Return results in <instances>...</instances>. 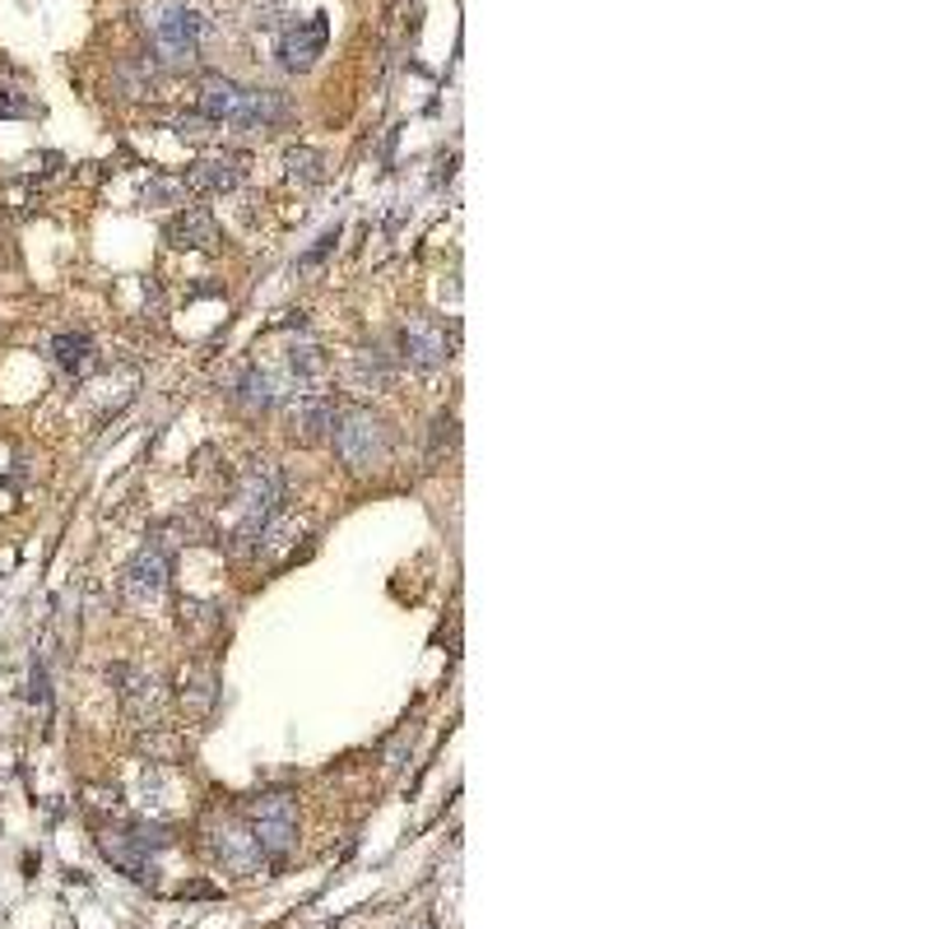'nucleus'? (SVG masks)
<instances>
[{
    "label": "nucleus",
    "instance_id": "obj_20",
    "mask_svg": "<svg viewBox=\"0 0 929 929\" xmlns=\"http://www.w3.org/2000/svg\"><path fill=\"white\" fill-rule=\"evenodd\" d=\"M288 372L298 377V386H321L330 377V359L316 344H293L288 349Z\"/></svg>",
    "mask_w": 929,
    "mask_h": 929
},
{
    "label": "nucleus",
    "instance_id": "obj_22",
    "mask_svg": "<svg viewBox=\"0 0 929 929\" xmlns=\"http://www.w3.org/2000/svg\"><path fill=\"white\" fill-rule=\"evenodd\" d=\"M122 832H126V841H131L140 856H149V851H168V846H172V832H168L163 823H131V827H122Z\"/></svg>",
    "mask_w": 929,
    "mask_h": 929
},
{
    "label": "nucleus",
    "instance_id": "obj_10",
    "mask_svg": "<svg viewBox=\"0 0 929 929\" xmlns=\"http://www.w3.org/2000/svg\"><path fill=\"white\" fill-rule=\"evenodd\" d=\"M247 177V158L242 154H205L186 168V186L191 191H209V195H224L237 191Z\"/></svg>",
    "mask_w": 929,
    "mask_h": 929
},
{
    "label": "nucleus",
    "instance_id": "obj_15",
    "mask_svg": "<svg viewBox=\"0 0 929 929\" xmlns=\"http://www.w3.org/2000/svg\"><path fill=\"white\" fill-rule=\"evenodd\" d=\"M52 363L66 372L70 382H84L89 372L98 367V344H93V335L84 330H61L52 340Z\"/></svg>",
    "mask_w": 929,
    "mask_h": 929
},
{
    "label": "nucleus",
    "instance_id": "obj_19",
    "mask_svg": "<svg viewBox=\"0 0 929 929\" xmlns=\"http://www.w3.org/2000/svg\"><path fill=\"white\" fill-rule=\"evenodd\" d=\"M103 851H107V860H112L116 869H126L135 883H154V860L135 851V846L126 841V832H107V837H103Z\"/></svg>",
    "mask_w": 929,
    "mask_h": 929
},
{
    "label": "nucleus",
    "instance_id": "obj_16",
    "mask_svg": "<svg viewBox=\"0 0 929 929\" xmlns=\"http://www.w3.org/2000/svg\"><path fill=\"white\" fill-rule=\"evenodd\" d=\"M242 84H233V79L224 75H205V84H201V116L205 122H237V107H242Z\"/></svg>",
    "mask_w": 929,
    "mask_h": 929
},
{
    "label": "nucleus",
    "instance_id": "obj_17",
    "mask_svg": "<svg viewBox=\"0 0 929 929\" xmlns=\"http://www.w3.org/2000/svg\"><path fill=\"white\" fill-rule=\"evenodd\" d=\"M214 702H219V675H214L209 665H191L186 675H182V706H186V716L195 721H205Z\"/></svg>",
    "mask_w": 929,
    "mask_h": 929
},
{
    "label": "nucleus",
    "instance_id": "obj_27",
    "mask_svg": "<svg viewBox=\"0 0 929 929\" xmlns=\"http://www.w3.org/2000/svg\"><path fill=\"white\" fill-rule=\"evenodd\" d=\"M29 698H33L37 706H47V702H52V688H47V665H43V660L33 665V679H29Z\"/></svg>",
    "mask_w": 929,
    "mask_h": 929
},
{
    "label": "nucleus",
    "instance_id": "obj_21",
    "mask_svg": "<svg viewBox=\"0 0 929 929\" xmlns=\"http://www.w3.org/2000/svg\"><path fill=\"white\" fill-rule=\"evenodd\" d=\"M284 168H288L293 182H303V186H321V182H326V172H330L326 154H321V149H307V145L288 149V154H284Z\"/></svg>",
    "mask_w": 929,
    "mask_h": 929
},
{
    "label": "nucleus",
    "instance_id": "obj_26",
    "mask_svg": "<svg viewBox=\"0 0 929 929\" xmlns=\"http://www.w3.org/2000/svg\"><path fill=\"white\" fill-rule=\"evenodd\" d=\"M172 131L182 135V140H209V135H214V122H205V116H177Z\"/></svg>",
    "mask_w": 929,
    "mask_h": 929
},
{
    "label": "nucleus",
    "instance_id": "obj_11",
    "mask_svg": "<svg viewBox=\"0 0 929 929\" xmlns=\"http://www.w3.org/2000/svg\"><path fill=\"white\" fill-rule=\"evenodd\" d=\"M214 856L224 860V869H233V874H256L261 869V846H256L251 837V827L242 818H228L214 827Z\"/></svg>",
    "mask_w": 929,
    "mask_h": 929
},
{
    "label": "nucleus",
    "instance_id": "obj_25",
    "mask_svg": "<svg viewBox=\"0 0 929 929\" xmlns=\"http://www.w3.org/2000/svg\"><path fill=\"white\" fill-rule=\"evenodd\" d=\"M451 446H456V419H451V413H438V419H432V451H428V456L438 461L442 451H451Z\"/></svg>",
    "mask_w": 929,
    "mask_h": 929
},
{
    "label": "nucleus",
    "instance_id": "obj_7",
    "mask_svg": "<svg viewBox=\"0 0 929 929\" xmlns=\"http://www.w3.org/2000/svg\"><path fill=\"white\" fill-rule=\"evenodd\" d=\"M107 679L116 688V698H122L126 716L135 725H158L163 721V693H158V679L149 669H135V665H112Z\"/></svg>",
    "mask_w": 929,
    "mask_h": 929
},
{
    "label": "nucleus",
    "instance_id": "obj_3",
    "mask_svg": "<svg viewBox=\"0 0 929 929\" xmlns=\"http://www.w3.org/2000/svg\"><path fill=\"white\" fill-rule=\"evenodd\" d=\"M247 827H251V837L256 846H261V856L265 860H284L293 846H298V804H293L288 795H261L251 808H247Z\"/></svg>",
    "mask_w": 929,
    "mask_h": 929
},
{
    "label": "nucleus",
    "instance_id": "obj_1",
    "mask_svg": "<svg viewBox=\"0 0 929 929\" xmlns=\"http://www.w3.org/2000/svg\"><path fill=\"white\" fill-rule=\"evenodd\" d=\"M237 507H242V521H237V530L228 535V548L247 553V548H256V540H261V530L284 511L280 469H274L270 461H251L242 469V479H237Z\"/></svg>",
    "mask_w": 929,
    "mask_h": 929
},
{
    "label": "nucleus",
    "instance_id": "obj_8",
    "mask_svg": "<svg viewBox=\"0 0 929 929\" xmlns=\"http://www.w3.org/2000/svg\"><path fill=\"white\" fill-rule=\"evenodd\" d=\"M326 37H330V24H326V14H311V19H298L284 37H280V66L293 70V75H303L316 66V56L326 52Z\"/></svg>",
    "mask_w": 929,
    "mask_h": 929
},
{
    "label": "nucleus",
    "instance_id": "obj_12",
    "mask_svg": "<svg viewBox=\"0 0 929 929\" xmlns=\"http://www.w3.org/2000/svg\"><path fill=\"white\" fill-rule=\"evenodd\" d=\"M335 428V405L326 395H298L288 405V438L298 446H321Z\"/></svg>",
    "mask_w": 929,
    "mask_h": 929
},
{
    "label": "nucleus",
    "instance_id": "obj_4",
    "mask_svg": "<svg viewBox=\"0 0 929 929\" xmlns=\"http://www.w3.org/2000/svg\"><path fill=\"white\" fill-rule=\"evenodd\" d=\"M201 14L186 10V5H177V0H168L163 10H158L154 19V43H158V56H163L168 66H191L195 61V47H201Z\"/></svg>",
    "mask_w": 929,
    "mask_h": 929
},
{
    "label": "nucleus",
    "instance_id": "obj_18",
    "mask_svg": "<svg viewBox=\"0 0 929 929\" xmlns=\"http://www.w3.org/2000/svg\"><path fill=\"white\" fill-rule=\"evenodd\" d=\"M353 382H359L363 390H386V386L395 382L390 353H382V349H359V353H353Z\"/></svg>",
    "mask_w": 929,
    "mask_h": 929
},
{
    "label": "nucleus",
    "instance_id": "obj_24",
    "mask_svg": "<svg viewBox=\"0 0 929 929\" xmlns=\"http://www.w3.org/2000/svg\"><path fill=\"white\" fill-rule=\"evenodd\" d=\"M335 242H340V224H335V228H326V233H321V237H316V242H311V251H303V256H298V270H303V274H307V270H316V265H321L326 256L335 251Z\"/></svg>",
    "mask_w": 929,
    "mask_h": 929
},
{
    "label": "nucleus",
    "instance_id": "obj_9",
    "mask_svg": "<svg viewBox=\"0 0 929 929\" xmlns=\"http://www.w3.org/2000/svg\"><path fill=\"white\" fill-rule=\"evenodd\" d=\"M163 237L177 251H219V224H214V214L201 205H186L182 214H172L163 224Z\"/></svg>",
    "mask_w": 929,
    "mask_h": 929
},
{
    "label": "nucleus",
    "instance_id": "obj_23",
    "mask_svg": "<svg viewBox=\"0 0 929 929\" xmlns=\"http://www.w3.org/2000/svg\"><path fill=\"white\" fill-rule=\"evenodd\" d=\"M145 201L149 205H182L186 201V182H172V177H149Z\"/></svg>",
    "mask_w": 929,
    "mask_h": 929
},
{
    "label": "nucleus",
    "instance_id": "obj_6",
    "mask_svg": "<svg viewBox=\"0 0 929 929\" xmlns=\"http://www.w3.org/2000/svg\"><path fill=\"white\" fill-rule=\"evenodd\" d=\"M168 590V548L145 544L131 558V567L122 571V604L131 609H154Z\"/></svg>",
    "mask_w": 929,
    "mask_h": 929
},
{
    "label": "nucleus",
    "instance_id": "obj_2",
    "mask_svg": "<svg viewBox=\"0 0 929 929\" xmlns=\"http://www.w3.org/2000/svg\"><path fill=\"white\" fill-rule=\"evenodd\" d=\"M330 442H335V456H340L349 469H377V465L390 461L395 432L382 413H372L367 405H349V409L335 413Z\"/></svg>",
    "mask_w": 929,
    "mask_h": 929
},
{
    "label": "nucleus",
    "instance_id": "obj_28",
    "mask_svg": "<svg viewBox=\"0 0 929 929\" xmlns=\"http://www.w3.org/2000/svg\"><path fill=\"white\" fill-rule=\"evenodd\" d=\"M33 103H24V98H14L10 89H0V116H29Z\"/></svg>",
    "mask_w": 929,
    "mask_h": 929
},
{
    "label": "nucleus",
    "instance_id": "obj_5",
    "mask_svg": "<svg viewBox=\"0 0 929 929\" xmlns=\"http://www.w3.org/2000/svg\"><path fill=\"white\" fill-rule=\"evenodd\" d=\"M395 340H400V359L419 372H438L451 363V335L438 316H409Z\"/></svg>",
    "mask_w": 929,
    "mask_h": 929
},
{
    "label": "nucleus",
    "instance_id": "obj_13",
    "mask_svg": "<svg viewBox=\"0 0 929 929\" xmlns=\"http://www.w3.org/2000/svg\"><path fill=\"white\" fill-rule=\"evenodd\" d=\"M293 122V103L274 89H247L242 93V107H237V126H251V131H274V126H288Z\"/></svg>",
    "mask_w": 929,
    "mask_h": 929
},
{
    "label": "nucleus",
    "instance_id": "obj_14",
    "mask_svg": "<svg viewBox=\"0 0 929 929\" xmlns=\"http://www.w3.org/2000/svg\"><path fill=\"white\" fill-rule=\"evenodd\" d=\"M224 390H228V400L237 409L251 413V419H261V413H270L274 405H280V390H274V382L265 377L261 367H242Z\"/></svg>",
    "mask_w": 929,
    "mask_h": 929
}]
</instances>
